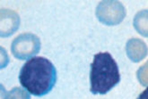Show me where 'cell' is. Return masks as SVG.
Instances as JSON below:
<instances>
[{"mask_svg": "<svg viewBox=\"0 0 148 99\" xmlns=\"http://www.w3.org/2000/svg\"><path fill=\"white\" fill-rule=\"evenodd\" d=\"M19 81L30 94L43 96L54 87L57 82V70L49 59L41 56L32 57L21 68Z\"/></svg>", "mask_w": 148, "mask_h": 99, "instance_id": "obj_1", "label": "cell"}, {"mask_svg": "<svg viewBox=\"0 0 148 99\" xmlns=\"http://www.w3.org/2000/svg\"><path fill=\"white\" fill-rule=\"evenodd\" d=\"M120 81L119 70L110 53L94 56L90 71V90L92 94L105 95Z\"/></svg>", "mask_w": 148, "mask_h": 99, "instance_id": "obj_2", "label": "cell"}, {"mask_svg": "<svg viewBox=\"0 0 148 99\" xmlns=\"http://www.w3.org/2000/svg\"><path fill=\"white\" fill-rule=\"evenodd\" d=\"M40 50V40L32 34L18 36L12 43V53L18 59H27Z\"/></svg>", "mask_w": 148, "mask_h": 99, "instance_id": "obj_3", "label": "cell"}, {"mask_svg": "<svg viewBox=\"0 0 148 99\" xmlns=\"http://www.w3.org/2000/svg\"><path fill=\"white\" fill-rule=\"evenodd\" d=\"M136 99H148V87L139 95Z\"/></svg>", "mask_w": 148, "mask_h": 99, "instance_id": "obj_4", "label": "cell"}]
</instances>
